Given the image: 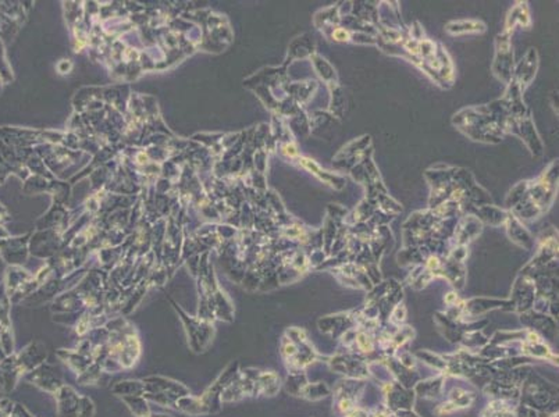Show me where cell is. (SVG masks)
I'll use <instances>...</instances> for the list:
<instances>
[{"label":"cell","instance_id":"52a82bcc","mask_svg":"<svg viewBox=\"0 0 559 417\" xmlns=\"http://www.w3.org/2000/svg\"><path fill=\"white\" fill-rule=\"evenodd\" d=\"M56 356L75 376L84 373L94 363V360L91 358L83 355L81 352H78L75 348L74 349H65V348L57 349Z\"/></svg>","mask_w":559,"mask_h":417},{"label":"cell","instance_id":"ba28073f","mask_svg":"<svg viewBox=\"0 0 559 417\" xmlns=\"http://www.w3.org/2000/svg\"><path fill=\"white\" fill-rule=\"evenodd\" d=\"M112 392L119 396V398H125V396H141L145 395L146 387L142 378H127L117 381L112 387Z\"/></svg>","mask_w":559,"mask_h":417},{"label":"cell","instance_id":"e0dca14e","mask_svg":"<svg viewBox=\"0 0 559 417\" xmlns=\"http://www.w3.org/2000/svg\"><path fill=\"white\" fill-rule=\"evenodd\" d=\"M149 417H173V416L166 414V413H153V411H152Z\"/></svg>","mask_w":559,"mask_h":417},{"label":"cell","instance_id":"8fae6325","mask_svg":"<svg viewBox=\"0 0 559 417\" xmlns=\"http://www.w3.org/2000/svg\"><path fill=\"white\" fill-rule=\"evenodd\" d=\"M123 403L127 406V409L134 414V417H149L152 410H150V402L143 396H125L121 398Z\"/></svg>","mask_w":559,"mask_h":417},{"label":"cell","instance_id":"4fadbf2b","mask_svg":"<svg viewBox=\"0 0 559 417\" xmlns=\"http://www.w3.org/2000/svg\"><path fill=\"white\" fill-rule=\"evenodd\" d=\"M150 403H156L162 407L167 409H176V402L179 398L165 394V392H154V394H145L143 395Z\"/></svg>","mask_w":559,"mask_h":417},{"label":"cell","instance_id":"3957f363","mask_svg":"<svg viewBox=\"0 0 559 417\" xmlns=\"http://www.w3.org/2000/svg\"><path fill=\"white\" fill-rule=\"evenodd\" d=\"M24 378L38 389L48 392L50 395H54L64 385L59 369L48 362L42 363L41 366L26 374Z\"/></svg>","mask_w":559,"mask_h":417},{"label":"cell","instance_id":"5bb4252c","mask_svg":"<svg viewBox=\"0 0 559 417\" xmlns=\"http://www.w3.org/2000/svg\"><path fill=\"white\" fill-rule=\"evenodd\" d=\"M95 413H96L95 402L90 396L81 394V396H79V402H78L77 417H94Z\"/></svg>","mask_w":559,"mask_h":417},{"label":"cell","instance_id":"7a4b0ae2","mask_svg":"<svg viewBox=\"0 0 559 417\" xmlns=\"http://www.w3.org/2000/svg\"><path fill=\"white\" fill-rule=\"evenodd\" d=\"M239 374V365L238 362H231L225 366V369L214 378V381L199 395L201 402L203 403L207 414L217 413L223 407L221 394L223 391L236 378Z\"/></svg>","mask_w":559,"mask_h":417},{"label":"cell","instance_id":"30bf717a","mask_svg":"<svg viewBox=\"0 0 559 417\" xmlns=\"http://www.w3.org/2000/svg\"><path fill=\"white\" fill-rule=\"evenodd\" d=\"M184 414H190V416H201V414H207L203 403L201 402L199 396H194L187 395V396H181L177 399L176 402V409Z\"/></svg>","mask_w":559,"mask_h":417},{"label":"cell","instance_id":"2e32d148","mask_svg":"<svg viewBox=\"0 0 559 417\" xmlns=\"http://www.w3.org/2000/svg\"><path fill=\"white\" fill-rule=\"evenodd\" d=\"M10 417H34V416L27 410L26 406H23L21 403H16Z\"/></svg>","mask_w":559,"mask_h":417},{"label":"cell","instance_id":"5b68a950","mask_svg":"<svg viewBox=\"0 0 559 417\" xmlns=\"http://www.w3.org/2000/svg\"><path fill=\"white\" fill-rule=\"evenodd\" d=\"M142 381L145 383V387H146L145 394L165 392V394L173 395L176 398L191 395V389L185 384H183L181 381H177L174 378L166 377V376L153 374V376L143 377Z\"/></svg>","mask_w":559,"mask_h":417},{"label":"cell","instance_id":"6da1fadb","mask_svg":"<svg viewBox=\"0 0 559 417\" xmlns=\"http://www.w3.org/2000/svg\"><path fill=\"white\" fill-rule=\"evenodd\" d=\"M176 309H177V312H179V314L181 317V321L184 324L190 349L194 354L205 352L210 347V344L213 341V337H214V325H213V323L205 321L202 318L191 317L177 306H176Z\"/></svg>","mask_w":559,"mask_h":417},{"label":"cell","instance_id":"9a60e30c","mask_svg":"<svg viewBox=\"0 0 559 417\" xmlns=\"http://www.w3.org/2000/svg\"><path fill=\"white\" fill-rule=\"evenodd\" d=\"M14 402L9 398H2L0 399V417H10L12 411L14 409Z\"/></svg>","mask_w":559,"mask_h":417},{"label":"cell","instance_id":"9c48e42d","mask_svg":"<svg viewBox=\"0 0 559 417\" xmlns=\"http://www.w3.org/2000/svg\"><path fill=\"white\" fill-rule=\"evenodd\" d=\"M0 370L3 374V381H5V392H10L16 388L19 380L21 378L17 365H16V355L6 356L3 360H0Z\"/></svg>","mask_w":559,"mask_h":417},{"label":"cell","instance_id":"7c38bea8","mask_svg":"<svg viewBox=\"0 0 559 417\" xmlns=\"http://www.w3.org/2000/svg\"><path fill=\"white\" fill-rule=\"evenodd\" d=\"M108 376L98 363H92L84 373L77 376V383L79 385H96L102 383L103 377Z\"/></svg>","mask_w":559,"mask_h":417},{"label":"cell","instance_id":"277c9868","mask_svg":"<svg viewBox=\"0 0 559 417\" xmlns=\"http://www.w3.org/2000/svg\"><path fill=\"white\" fill-rule=\"evenodd\" d=\"M16 355V365L19 369V373L21 378L41 366L42 363L46 362L48 359V349L43 343L41 341H32L27 347H24L21 351H19Z\"/></svg>","mask_w":559,"mask_h":417},{"label":"cell","instance_id":"8992f818","mask_svg":"<svg viewBox=\"0 0 559 417\" xmlns=\"http://www.w3.org/2000/svg\"><path fill=\"white\" fill-rule=\"evenodd\" d=\"M56 406H57V416L59 417H77L79 394L74 387L64 384L54 395Z\"/></svg>","mask_w":559,"mask_h":417}]
</instances>
